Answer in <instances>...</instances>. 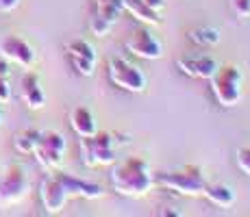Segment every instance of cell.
Listing matches in <instances>:
<instances>
[{"label":"cell","instance_id":"e0dca14e","mask_svg":"<svg viewBox=\"0 0 250 217\" xmlns=\"http://www.w3.org/2000/svg\"><path fill=\"white\" fill-rule=\"evenodd\" d=\"M122 4H124V11H128L137 22L146 24V26H157V24H161V13L152 11L144 0H122Z\"/></svg>","mask_w":250,"mask_h":217},{"label":"cell","instance_id":"ffe728a7","mask_svg":"<svg viewBox=\"0 0 250 217\" xmlns=\"http://www.w3.org/2000/svg\"><path fill=\"white\" fill-rule=\"evenodd\" d=\"M235 165L244 176L250 178V146H239L235 150Z\"/></svg>","mask_w":250,"mask_h":217},{"label":"cell","instance_id":"9a60e30c","mask_svg":"<svg viewBox=\"0 0 250 217\" xmlns=\"http://www.w3.org/2000/svg\"><path fill=\"white\" fill-rule=\"evenodd\" d=\"M70 126L76 133V137H89L98 130V122H96V115L91 113V109L79 104L70 111Z\"/></svg>","mask_w":250,"mask_h":217},{"label":"cell","instance_id":"8992f818","mask_svg":"<svg viewBox=\"0 0 250 217\" xmlns=\"http://www.w3.org/2000/svg\"><path fill=\"white\" fill-rule=\"evenodd\" d=\"M109 83L126 94H144L148 89V76L126 57H109L107 61Z\"/></svg>","mask_w":250,"mask_h":217},{"label":"cell","instance_id":"d4e9b609","mask_svg":"<svg viewBox=\"0 0 250 217\" xmlns=\"http://www.w3.org/2000/svg\"><path fill=\"white\" fill-rule=\"evenodd\" d=\"M9 61L4 59V57H0V76H2V79H9Z\"/></svg>","mask_w":250,"mask_h":217},{"label":"cell","instance_id":"484cf974","mask_svg":"<svg viewBox=\"0 0 250 217\" xmlns=\"http://www.w3.org/2000/svg\"><path fill=\"white\" fill-rule=\"evenodd\" d=\"M155 215H159V217H166V215H170V217H181L183 213H179V211H155Z\"/></svg>","mask_w":250,"mask_h":217},{"label":"cell","instance_id":"30bf717a","mask_svg":"<svg viewBox=\"0 0 250 217\" xmlns=\"http://www.w3.org/2000/svg\"><path fill=\"white\" fill-rule=\"evenodd\" d=\"M174 65L187 79L209 80L213 76V72L220 67V61L209 52H187V55L176 57Z\"/></svg>","mask_w":250,"mask_h":217},{"label":"cell","instance_id":"603a6c76","mask_svg":"<svg viewBox=\"0 0 250 217\" xmlns=\"http://www.w3.org/2000/svg\"><path fill=\"white\" fill-rule=\"evenodd\" d=\"M18 7H20V0H0V11L2 13H9Z\"/></svg>","mask_w":250,"mask_h":217},{"label":"cell","instance_id":"ba28073f","mask_svg":"<svg viewBox=\"0 0 250 217\" xmlns=\"http://www.w3.org/2000/svg\"><path fill=\"white\" fill-rule=\"evenodd\" d=\"M124 48H126V52H131L133 57L144 59V61H157V59H161L163 52H166L163 50V41L146 24H142V26L135 28V31L126 37Z\"/></svg>","mask_w":250,"mask_h":217},{"label":"cell","instance_id":"44dd1931","mask_svg":"<svg viewBox=\"0 0 250 217\" xmlns=\"http://www.w3.org/2000/svg\"><path fill=\"white\" fill-rule=\"evenodd\" d=\"M229 7H230V11L237 18H242V20L250 18V0H229Z\"/></svg>","mask_w":250,"mask_h":217},{"label":"cell","instance_id":"7c38bea8","mask_svg":"<svg viewBox=\"0 0 250 217\" xmlns=\"http://www.w3.org/2000/svg\"><path fill=\"white\" fill-rule=\"evenodd\" d=\"M31 182L22 165H11L2 178H0V202L2 204H18L26 197Z\"/></svg>","mask_w":250,"mask_h":217},{"label":"cell","instance_id":"4316f807","mask_svg":"<svg viewBox=\"0 0 250 217\" xmlns=\"http://www.w3.org/2000/svg\"><path fill=\"white\" fill-rule=\"evenodd\" d=\"M0 126H2V109H0Z\"/></svg>","mask_w":250,"mask_h":217},{"label":"cell","instance_id":"8fae6325","mask_svg":"<svg viewBox=\"0 0 250 217\" xmlns=\"http://www.w3.org/2000/svg\"><path fill=\"white\" fill-rule=\"evenodd\" d=\"M65 57H68L70 67L79 76H94L96 65H98V52L87 39H72L65 43Z\"/></svg>","mask_w":250,"mask_h":217},{"label":"cell","instance_id":"5b68a950","mask_svg":"<svg viewBox=\"0 0 250 217\" xmlns=\"http://www.w3.org/2000/svg\"><path fill=\"white\" fill-rule=\"evenodd\" d=\"M120 135L113 130H96L89 137H79L81 158L87 167H107L115 163Z\"/></svg>","mask_w":250,"mask_h":217},{"label":"cell","instance_id":"7402d4cb","mask_svg":"<svg viewBox=\"0 0 250 217\" xmlns=\"http://www.w3.org/2000/svg\"><path fill=\"white\" fill-rule=\"evenodd\" d=\"M9 100H11V85H9V79L0 76V104H7Z\"/></svg>","mask_w":250,"mask_h":217},{"label":"cell","instance_id":"d6986e66","mask_svg":"<svg viewBox=\"0 0 250 217\" xmlns=\"http://www.w3.org/2000/svg\"><path fill=\"white\" fill-rule=\"evenodd\" d=\"M40 133L42 130H35V128H26L22 133H18L16 139H13V148L20 154H33L37 143H40Z\"/></svg>","mask_w":250,"mask_h":217},{"label":"cell","instance_id":"6da1fadb","mask_svg":"<svg viewBox=\"0 0 250 217\" xmlns=\"http://www.w3.org/2000/svg\"><path fill=\"white\" fill-rule=\"evenodd\" d=\"M104 196V189L98 182L83 180L72 174L52 170L40 185V200L48 215H57L63 211L70 197H85V200H98Z\"/></svg>","mask_w":250,"mask_h":217},{"label":"cell","instance_id":"5bb4252c","mask_svg":"<svg viewBox=\"0 0 250 217\" xmlns=\"http://www.w3.org/2000/svg\"><path fill=\"white\" fill-rule=\"evenodd\" d=\"M20 98L28 109L40 111L46 107V91L35 72H26L20 80Z\"/></svg>","mask_w":250,"mask_h":217},{"label":"cell","instance_id":"3957f363","mask_svg":"<svg viewBox=\"0 0 250 217\" xmlns=\"http://www.w3.org/2000/svg\"><path fill=\"white\" fill-rule=\"evenodd\" d=\"M155 185L161 189H167L176 196H187V197H198L203 196L207 176L200 165H181L170 172H159L155 174Z\"/></svg>","mask_w":250,"mask_h":217},{"label":"cell","instance_id":"277c9868","mask_svg":"<svg viewBox=\"0 0 250 217\" xmlns=\"http://www.w3.org/2000/svg\"><path fill=\"white\" fill-rule=\"evenodd\" d=\"M209 89L215 104L222 109H235L244 96V72L235 63H224L209 79Z\"/></svg>","mask_w":250,"mask_h":217},{"label":"cell","instance_id":"7a4b0ae2","mask_svg":"<svg viewBox=\"0 0 250 217\" xmlns=\"http://www.w3.org/2000/svg\"><path fill=\"white\" fill-rule=\"evenodd\" d=\"M115 194L124 197H144L155 187V172L142 157H126L115 161L109 174Z\"/></svg>","mask_w":250,"mask_h":217},{"label":"cell","instance_id":"4fadbf2b","mask_svg":"<svg viewBox=\"0 0 250 217\" xmlns=\"http://www.w3.org/2000/svg\"><path fill=\"white\" fill-rule=\"evenodd\" d=\"M0 57H4L9 63L24 67V70H31L37 61L33 46L18 35H7L4 39H0Z\"/></svg>","mask_w":250,"mask_h":217},{"label":"cell","instance_id":"52a82bcc","mask_svg":"<svg viewBox=\"0 0 250 217\" xmlns=\"http://www.w3.org/2000/svg\"><path fill=\"white\" fill-rule=\"evenodd\" d=\"M35 158L44 170L52 172L59 170L63 163V154H65V137L59 130H42L40 133V143L35 148Z\"/></svg>","mask_w":250,"mask_h":217},{"label":"cell","instance_id":"ac0fdd59","mask_svg":"<svg viewBox=\"0 0 250 217\" xmlns=\"http://www.w3.org/2000/svg\"><path fill=\"white\" fill-rule=\"evenodd\" d=\"M187 39L194 43L196 48H203L205 50V48L218 46L220 39H222V33H220V28H215V26H196L187 33Z\"/></svg>","mask_w":250,"mask_h":217},{"label":"cell","instance_id":"9c48e42d","mask_svg":"<svg viewBox=\"0 0 250 217\" xmlns=\"http://www.w3.org/2000/svg\"><path fill=\"white\" fill-rule=\"evenodd\" d=\"M124 4L122 0H91V16H89V31L94 37H104L111 33L118 18L122 16Z\"/></svg>","mask_w":250,"mask_h":217},{"label":"cell","instance_id":"2e32d148","mask_svg":"<svg viewBox=\"0 0 250 217\" xmlns=\"http://www.w3.org/2000/svg\"><path fill=\"white\" fill-rule=\"evenodd\" d=\"M203 196L213 206H220V209H229V206L235 204V191L224 182H207Z\"/></svg>","mask_w":250,"mask_h":217},{"label":"cell","instance_id":"cb8c5ba5","mask_svg":"<svg viewBox=\"0 0 250 217\" xmlns=\"http://www.w3.org/2000/svg\"><path fill=\"white\" fill-rule=\"evenodd\" d=\"M144 2L157 13H163V9H166V0H144Z\"/></svg>","mask_w":250,"mask_h":217}]
</instances>
